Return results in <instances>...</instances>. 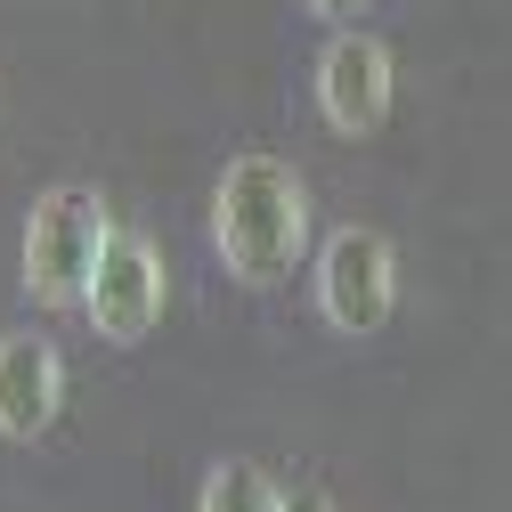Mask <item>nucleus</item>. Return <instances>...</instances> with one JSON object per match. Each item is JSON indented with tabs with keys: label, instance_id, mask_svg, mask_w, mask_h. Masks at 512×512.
<instances>
[{
	"label": "nucleus",
	"instance_id": "nucleus-1",
	"mask_svg": "<svg viewBox=\"0 0 512 512\" xmlns=\"http://www.w3.org/2000/svg\"><path fill=\"white\" fill-rule=\"evenodd\" d=\"M212 244H220V261L244 285H277L301 261V244H309V196H301L293 163L236 155L220 196H212Z\"/></svg>",
	"mask_w": 512,
	"mask_h": 512
},
{
	"label": "nucleus",
	"instance_id": "nucleus-2",
	"mask_svg": "<svg viewBox=\"0 0 512 512\" xmlns=\"http://www.w3.org/2000/svg\"><path fill=\"white\" fill-rule=\"evenodd\" d=\"M106 236L114 228H106V204L90 196V187H49V196L33 204V228H25V285H33V301L82 309Z\"/></svg>",
	"mask_w": 512,
	"mask_h": 512
},
{
	"label": "nucleus",
	"instance_id": "nucleus-3",
	"mask_svg": "<svg viewBox=\"0 0 512 512\" xmlns=\"http://www.w3.org/2000/svg\"><path fill=\"white\" fill-rule=\"evenodd\" d=\"M82 309H90V326H98L106 342H139L155 317H163V261H155V244H139V236H106Z\"/></svg>",
	"mask_w": 512,
	"mask_h": 512
},
{
	"label": "nucleus",
	"instance_id": "nucleus-4",
	"mask_svg": "<svg viewBox=\"0 0 512 512\" xmlns=\"http://www.w3.org/2000/svg\"><path fill=\"white\" fill-rule=\"evenodd\" d=\"M391 244H382L374 228H342L326 244V261H317V301H326V317L342 334H374L382 317H391Z\"/></svg>",
	"mask_w": 512,
	"mask_h": 512
},
{
	"label": "nucleus",
	"instance_id": "nucleus-5",
	"mask_svg": "<svg viewBox=\"0 0 512 512\" xmlns=\"http://www.w3.org/2000/svg\"><path fill=\"white\" fill-rule=\"evenodd\" d=\"M317 106L342 139H366L391 114V49L374 33H334V49L317 57Z\"/></svg>",
	"mask_w": 512,
	"mask_h": 512
},
{
	"label": "nucleus",
	"instance_id": "nucleus-6",
	"mask_svg": "<svg viewBox=\"0 0 512 512\" xmlns=\"http://www.w3.org/2000/svg\"><path fill=\"white\" fill-rule=\"evenodd\" d=\"M57 399H66V366L41 334H9L0 342V431L9 439H41Z\"/></svg>",
	"mask_w": 512,
	"mask_h": 512
},
{
	"label": "nucleus",
	"instance_id": "nucleus-7",
	"mask_svg": "<svg viewBox=\"0 0 512 512\" xmlns=\"http://www.w3.org/2000/svg\"><path fill=\"white\" fill-rule=\"evenodd\" d=\"M196 512H285V496H277L269 472H252V464H220V472L204 480V504H196Z\"/></svg>",
	"mask_w": 512,
	"mask_h": 512
},
{
	"label": "nucleus",
	"instance_id": "nucleus-8",
	"mask_svg": "<svg viewBox=\"0 0 512 512\" xmlns=\"http://www.w3.org/2000/svg\"><path fill=\"white\" fill-rule=\"evenodd\" d=\"M285 512H334V504L317 496V488H301V496H285Z\"/></svg>",
	"mask_w": 512,
	"mask_h": 512
},
{
	"label": "nucleus",
	"instance_id": "nucleus-9",
	"mask_svg": "<svg viewBox=\"0 0 512 512\" xmlns=\"http://www.w3.org/2000/svg\"><path fill=\"white\" fill-rule=\"evenodd\" d=\"M309 9H317V17H358L366 0H309Z\"/></svg>",
	"mask_w": 512,
	"mask_h": 512
}]
</instances>
